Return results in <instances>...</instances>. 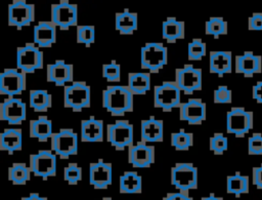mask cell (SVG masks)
<instances>
[{"mask_svg": "<svg viewBox=\"0 0 262 200\" xmlns=\"http://www.w3.org/2000/svg\"><path fill=\"white\" fill-rule=\"evenodd\" d=\"M23 148V133L19 128H6L0 134V150L13 154Z\"/></svg>", "mask_w": 262, "mask_h": 200, "instance_id": "26", "label": "cell"}, {"mask_svg": "<svg viewBox=\"0 0 262 200\" xmlns=\"http://www.w3.org/2000/svg\"><path fill=\"white\" fill-rule=\"evenodd\" d=\"M63 106L80 112L91 106V88L85 81H74L63 89Z\"/></svg>", "mask_w": 262, "mask_h": 200, "instance_id": "2", "label": "cell"}, {"mask_svg": "<svg viewBox=\"0 0 262 200\" xmlns=\"http://www.w3.org/2000/svg\"><path fill=\"white\" fill-rule=\"evenodd\" d=\"M103 121L95 116H90L88 119L81 121L80 134L82 142L100 143L103 141Z\"/></svg>", "mask_w": 262, "mask_h": 200, "instance_id": "22", "label": "cell"}, {"mask_svg": "<svg viewBox=\"0 0 262 200\" xmlns=\"http://www.w3.org/2000/svg\"><path fill=\"white\" fill-rule=\"evenodd\" d=\"M101 72L102 77L108 82H119L121 79V66L115 61L102 65Z\"/></svg>", "mask_w": 262, "mask_h": 200, "instance_id": "40", "label": "cell"}, {"mask_svg": "<svg viewBox=\"0 0 262 200\" xmlns=\"http://www.w3.org/2000/svg\"><path fill=\"white\" fill-rule=\"evenodd\" d=\"M207 53L206 43L200 39H192L187 45V57L189 61H201Z\"/></svg>", "mask_w": 262, "mask_h": 200, "instance_id": "36", "label": "cell"}, {"mask_svg": "<svg viewBox=\"0 0 262 200\" xmlns=\"http://www.w3.org/2000/svg\"><path fill=\"white\" fill-rule=\"evenodd\" d=\"M134 126L128 120H117L106 125V141L117 151H123L133 145Z\"/></svg>", "mask_w": 262, "mask_h": 200, "instance_id": "6", "label": "cell"}, {"mask_svg": "<svg viewBox=\"0 0 262 200\" xmlns=\"http://www.w3.org/2000/svg\"><path fill=\"white\" fill-rule=\"evenodd\" d=\"M248 29L250 31H262V12H254L249 16Z\"/></svg>", "mask_w": 262, "mask_h": 200, "instance_id": "43", "label": "cell"}, {"mask_svg": "<svg viewBox=\"0 0 262 200\" xmlns=\"http://www.w3.org/2000/svg\"><path fill=\"white\" fill-rule=\"evenodd\" d=\"M209 71L222 77L232 71V53L227 50H214L209 54Z\"/></svg>", "mask_w": 262, "mask_h": 200, "instance_id": "21", "label": "cell"}, {"mask_svg": "<svg viewBox=\"0 0 262 200\" xmlns=\"http://www.w3.org/2000/svg\"><path fill=\"white\" fill-rule=\"evenodd\" d=\"M43 51L34 43H26L16 49V69L31 74L43 68Z\"/></svg>", "mask_w": 262, "mask_h": 200, "instance_id": "9", "label": "cell"}, {"mask_svg": "<svg viewBox=\"0 0 262 200\" xmlns=\"http://www.w3.org/2000/svg\"><path fill=\"white\" fill-rule=\"evenodd\" d=\"M140 135L144 143H161L164 139V122L155 116L141 120Z\"/></svg>", "mask_w": 262, "mask_h": 200, "instance_id": "23", "label": "cell"}, {"mask_svg": "<svg viewBox=\"0 0 262 200\" xmlns=\"http://www.w3.org/2000/svg\"><path fill=\"white\" fill-rule=\"evenodd\" d=\"M89 183L96 190H104L113 183V166L110 162L98 159L89 164Z\"/></svg>", "mask_w": 262, "mask_h": 200, "instance_id": "18", "label": "cell"}, {"mask_svg": "<svg viewBox=\"0 0 262 200\" xmlns=\"http://www.w3.org/2000/svg\"><path fill=\"white\" fill-rule=\"evenodd\" d=\"M163 200H193V199L187 193H182L178 191L173 193H167L166 196L163 197Z\"/></svg>", "mask_w": 262, "mask_h": 200, "instance_id": "45", "label": "cell"}, {"mask_svg": "<svg viewBox=\"0 0 262 200\" xmlns=\"http://www.w3.org/2000/svg\"><path fill=\"white\" fill-rule=\"evenodd\" d=\"M30 166L26 163L16 162L8 168V179L13 185H26L31 178Z\"/></svg>", "mask_w": 262, "mask_h": 200, "instance_id": "33", "label": "cell"}, {"mask_svg": "<svg viewBox=\"0 0 262 200\" xmlns=\"http://www.w3.org/2000/svg\"><path fill=\"white\" fill-rule=\"evenodd\" d=\"M63 179L69 185H77L82 179V168L75 162L69 163L63 168Z\"/></svg>", "mask_w": 262, "mask_h": 200, "instance_id": "39", "label": "cell"}, {"mask_svg": "<svg viewBox=\"0 0 262 200\" xmlns=\"http://www.w3.org/2000/svg\"><path fill=\"white\" fill-rule=\"evenodd\" d=\"M102 107L112 116H123L133 111L134 94L127 85H110L102 90Z\"/></svg>", "mask_w": 262, "mask_h": 200, "instance_id": "1", "label": "cell"}, {"mask_svg": "<svg viewBox=\"0 0 262 200\" xmlns=\"http://www.w3.org/2000/svg\"><path fill=\"white\" fill-rule=\"evenodd\" d=\"M171 146L177 151H187L192 147L193 134L183 129L172 132L170 135Z\"/></svg>", "mask_w": 262, "mask_h": 200, "instance_id": "34", "label": "cell"}, {"mask_svg": "<svg viewBox=\"0 0 262 200\" xmlns=\"http://www.w3.org/2000/svg\"><path fill=\"white\" fill-rule=\"evenodd\" d=\"M227 29V22L220 16L210 17L205 24L206 35L213 36L216 39L222 35H226Z\"/></svg>", "mask_w": 262, "mask_h": 200, "instance_id": "35", "label": "cell"}, {"mask_svg": "<svg viewBox=\"0 0 262 200\" xmlns=\"http://www.w3.org/2000/svg\"><path fill=\"white\" fill-rule=\"evenodd\" d=\"M127 86L134 95L145 94L151 86L150 74L148 72H131L128 74Z\"/></svg>", "mask_w": 262, "mask_h": 200, "instance_id": "28", "label": "cell"}, {"mask_svg": "<svg viewBox=\"0 0 262 200\" xmlns=\"http://www.w3.org/2000/svg\"><path fill=\"white\" fill-rule=\"evenodd\" d=\"M252 183L257 189L262 190V163L260 166L253 167Z\"/></svg>", "mask_w": 262, "mask_h": 200, "instance_id": "44", "label": "cell"}, {"mask_svg": "<svg viewBox=\"0 0 262 200\" xmlns=\"http://www.w3.org/2000/svg\"><path fill=\"white\" fill-rule=\"evenodd\" d=\"M185 28L182 21L176 17H167L162 24V37L168 43H175L184 38Z\"/></svg>", "mask_w": 262, "mask_h": 200, "instance_id": "27", "label": "cell"}, {"mask_svg": "<svg viewBox=\"0 0 262 200\" xmlns=\"http://www.w3.org/2000/svg\"><path fill=\"white\" fill-rule=\"evenodd\" d=\"M101 200H113L111 197H103Z\"/></svg>", "mask_w": 262, "mask_h": 200, "instance_id": "49", "label": "cell"}, {"mask_svg": "<svg viewBox=\"0 0 262 200\" xmlns=\"http://www.w3.org/2000/svg\"><path fill=\"white\" fill-rule=\"evenodd\" d=\"M168 62V49L161 42H147L141 47L140 66L141 69L150 73H158Z\"/></svg>", "mask_w": 262, "mask_h": 200, "instance_id": "3", "label": "cell"}, {"mask_svg": "<svg viewBox=\"0 0 262 200\" xmlns=\"http://www.w3.org/2000/svg\"><path fill=\"white\" fill-rule=\"evenodd\" d=\"M234 71L245 77H253L262 72V56L253 51H245L234 57Z\"/></svg>", "mask_w": 262, "mask_h": 200, "instance_id": "20", "label": "cell"}, {"mask_svg": "<svg viewBox=\"0 0 262 200\" xmlns=\"http://www.w3.org/2000/svg\"><path fill=\"white\" fill-rule=\"evenodd\" d=\"M27 87L26 74L18 69H5L0 74V93L14 97L25 91Z\"/></svg>", "mask_w": 262, "mask_h": 200, "instance_id": "13", "label": "cell"}, {"mask_svg": "<svg viewBox=\"0 0 262 200\" xmlns=\"http://www.w3.org/2000/svg\"><path fill=\"white\" fill-rule=\"evenodd\" d=\"M27 118V106L21 98L7 97L0 104V119L10 125H19Z\"/></svg>", "mask_w": 262, "mask_h": 200, "instance_id": "15", "label": "cell"}, {"mask_svg": "<svg viewBox=\"0 0 262 200\" xmlns=\"http://www.w3.org/2000/svg\"><path fill=\"white\" fill-rule=\"evenodd\" d=\"M51 151L60 159L78 154V133L71 128H60L50 138Z\"/></svg>", "mask_w": 262, "mask_h": 200, "instance_id": "7", "label": "cell"}, {"mask_svg": "<svg viewBox=\"0 0 262 200\" xmlns=\"http://www.w3.org/2000/svg\"><path fill=\"white\" fill-rule=\"evenodd\" d=\"M171 184L179 192L187 193L198 189V168L192 163L180 162L171 168Z\"/></svg>", "mask_w": 262, "mask_h": 200, "instance_id": "5", "label": "cell"}, {"mask_svg": "<svg viewBox=\"0 0 262 200\" xmlns=\"http://www.w3.org/2000/svg\"><path fill=\"white\" fill-rule=\"evenodd\" d=\"M138 25L137 13L131 12L128 9L122 12H117L115 16V27L116 30L122 35H132Z\"/></svg>", "mask_w": 262, "mask_h": 200, "instance_id": "29", "label": "cell"}, {"mask_svg": "<svg viewBox=\"0 0 262 200\" xmlns=\"http://www.w3.org/2000/svg\"><path fill=\"white\" fill-rule=\"evenodd\" d=\"M201 200H223V198H222V197H219V196H216V195H214L213 193H211L209 196L202 197Z\"/></svg>", "mask_w": 262, "mask_h": 200, "instance_id": "48", "label": "cell"}, {"mask_svg": "<svg viewBox=\"0 0 262 200\" xmlns=\"http://www.w3.org/2000/svg\"><path fill=\"white\" fill-rule=\"evenodd\" d=\"M29 166L35 176L47 179L56 173V155L51 150H39L29 157Z\"/></svg>", "mask_w": 262, "mask_h": 200, "instance_id": "10", "label": "cell"}, {"mask_svg": "<svg viewBox=\"0 0 262 200\" xmlns=\"http://www.w3.org/2000/svg\"><path fill=\"white\" fill-rule=\"evenodd\" d=\"M51 23L62 31H68L77 25L78 7L69 1H60L51 5Z\"/></svg>", "mask_w": 262, "mask_h": 200, "instance_id": "12", "label": "cell"}, {"mask_svg": "<svg viewBox=\"0 0 262 200\" xmlns=\"http://www.w3.org/2000/svg\"><path fill=\"white\" fill-rule=\"evenodd\" d=\"M77 42L89 47L95 41V28L92 25H82L77 27Z\"/></svg>", "mask_w": 262, "mask_h": 200, "instance_id": "37", "label": "cell"}, {"mask_svg": "<svg viewBox=\"0 0 262 200\" xmlns=\"http://www.w3.org/2000/svg\"><path fill=\"white\" fill-rule=\"evenodd\" d=\"M250 191V181L248 175L235 172L228 175L226 178V192L232 194L235 197H239L243 194H247Z\"/></svg>", "mask_w": 262, "mask_h": 200, "instance_id": "31", "label": "cell"}, {"mask_svg": "<svg viewBox=\"0 0 262 200\" xmlns=\"http://www.w3.org/2000/svg\"><path fill=\"white\" fill-rule=\"evenodd\" d=\"M175 83L184 94H192L202 89L203 74L200 68L186 64L182 68L175 70Z\"/></svg>", "mask_w": 262, "mask_h": 200, "instance_id": "11", "label": "cell"}, {"mask_svg": "<svg viewBox=\"0 0 262 200\" xmlns=\"http://www.w3.org/2000/svg\"><path fill=\"white\" fill-rule=\"evenodd\" d=\"M34 44L39 48L51 47L56 42V27L51 21H41L34 27Z\"/></svg>", "mask_w": 262, "mask_h": 200, "instance_id": "24", "label": "cell"}, {"mask_svg": "<svg viewBox=\"0 0 262 200\" xmlns=\"http://www.w3.org/2000/svg\"><path fill=\"white\" fill-rule=\"evenodd\" d=\"M46 79L56 86H66V84L74 82V67L63 59H56L54 63L47 65Z\"/></svg>", "mask_w": 262, "mask_h": 200, "instance_id": "19", "label": "cell"}, {"mask_svg": "<svg viewBox=\"0 0 262 200\" xmlns=\"http://www.w3.org/2000/svg\"><path fill=\"white\" fill-rule=\"evenodd\" d=\"M156 160V149L142 141L128 148V163L134 168H146L151 166Z\"/></svg>", "mask_w": 262, "mask_h": 200, "instance_id": "16", "label": "cell"}, {"mask_svg": "<svg viewBox=\"0 0 262 200\" xmlns=\"http://www.w3.org/2000/svg\"><path fill=\"white\" fill-rule=\"evenodd\" d=\"M29 105L36 112H46L52 106V95L45 89H32L29 93Z\"/></svg>", "mask_w": 262, "mask_h": 200, "instance_id": "32", "label": "cell"}, {"mask_svg": "<svg viewBox=\"0 0 262 200\" xmlns=\"http://www.w3.org/2000/svg\"><path fill=\"white\" fill-rule=\"evenodd\" d=\"M252 95H253V98H254L257 103L262 104V81H258V82L253 86Z\"/></svg>", "mask_w": 262, "mask_h": 200, "instance_id": "46", "label": "cell"}, {"mask_svg": "<svg viewBox=\"0 0 262 200\" xmlns=\"http://www.w3.org/2000/svg\"><path fill=\"white\" fill-rule=\"evenodd\" d=\"M228 148V139L221 132H215L209 138V149L215 155H222Z\"/></svg>", "mask_w": 262, "mask_h": 200, "instance_id": "38", "label": "cell"}, {"mask_svg": "<svg viewBox=\"0 0 262 200\" xmlns=\"http://www.w3.org/2000/svg\"><path fill=\"white\" fill-rule=\"evenodd\" d=\"M20 200H47V198L39 195L38 193H31L28 196L21 197Z\"/></svg>", "mask_w": 262, "mask_h": 200, "instance_id": "47", "label": "cell"}, {"mask_svg": "<svg viewBox=\"0 0 262 200\" xmlns=\"http://www.w3.org/2000/svg\"><path fill=\"white\" fill-rule=\"evenodd\" d=\"M35 21V5L24 0H15L8 6V24L20 30Z\"/></svg>", "mask_w": 262, "mask_h": 200, "instance_id": "14", "label": "cell"}, {"mask_svg": "<svg viewBox=\"0 0 262 200\" xmlns=\"http://www.w3.org/2000/svg\"><path fill=\"white\" fill-rule=\"evenodd\" d=\"M248 154L262 156V133L255 132L248 138Z\"/></svg>", "mask_w": 262, "mask_h": 200, "instance_id": "42", "label": "cell"}, {"mask_svg": "<svg viewBox=\"0 0 262 200\" xmlns=\"http://www.w3.org/2000/svg\"><path fill=\"white\" fill-rule=\"evenodd\" d=\"M181 90L175 81H164L154 88V107L170 112L179 108L181 103Z\"/></svg>", "mask_w": 262, "mask_h": 200, "instance_id": "4", "label": "cell"}, {"mask_svg": "<svg viewBox=\"0 0 262 200\" xmlns=\"http://www.w3.org/2000/svg\"><path fill=\"white\" fill-rule=\"evenodd\" d=\"M52 121L47 116H39L33 119L29 123V134L30 137L36 138L41 143L47 142L51 138L52 134Z\"/></svg>", "mask_w": 262, "mask_h": 200, "instance_id": "25", "label": "cell"}, {"mask_svg": "<svg viewBox=\"0 0 262 200\" xmlns=\"http://www.w3.org/2000/svg\"><path fill=\"white\" fill-rule=\"evenodd\" d=\"M207 118V106L201 98L192 97L179 107V119L189 125H200Z\"/></svg>", "mask_w": 262, "mask_h": 200, "instance_id": "17", "label": "cell"}, {"mask_svg": "<svg viewBox=\"0 0 262 200\" xmlns=\"http://www.w3.org/2000/svg\"><path fill=\"white\" fill-rule=\"evenodd\" d=\"M254 126V114L243 107H232L226 114V131L243 137Z\"/></svg>", "mask_w": 262, "mask_h": 200, "instance_id": "8", "label": "cell"}, {"mask_svg": "<svg viewBox=\"0 0 262 200\" xmlns=\"http://www.w3.org/2000/svg\"><path fill=\"white\" fill-rule=\"evenodd\" d=\"M215 104H229L232 101V92L226 85L218 86L213 92Z\"/></svg>", "mask_w": 262, "mask_h": 200, "instance_id": "41", "label": "cell"}, {"mask_svg": "<svg viewBox=\"0 0 262 200\" xmlns=\"http://www.w3.org/2000/svg\"><path fill=\"white\" fill-rule=\"evenodd\" d=\"M121 194H137L142 191V177L136 171H125L119 178Z\"/></svg>", "mask_w": 262, "mask_h": 200, "instance_id": "30", "label": "cell"}]
</instances>
